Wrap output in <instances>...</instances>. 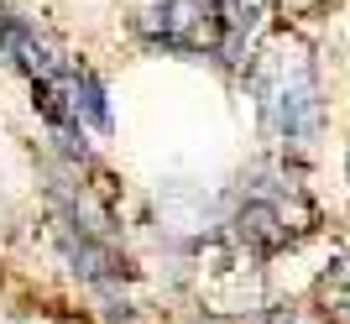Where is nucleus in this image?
Masks as SVG:
<instances>
[{
	"instance_id": "0eeeda50",
	"label": "nucleus",
	"mask_w": 350,
	"mask_h": 324,
	"mask_svg": "<svg viewBox=\"0 0 350 324\" xmlns=\"http://www.w3.org/2000/svg\"><path fill=\"white\" fill-rule=\"evenodd\" d=\"M314 298H319L324 324H350V256H335V262L319 272Z\"/></svg>"
},
{
	"instance_id": "6e6552de",
	"label": "nucleus",
	"mask_w": 350,
	"mask_h": 324,
	"mask_svg": "<svg viewBox=\"0 0 350 324\" xmlns=\"http://www.w3.org/2000/svg\"><path fill=\"white\" fill-rule=\"evenodd\" d=\"M251 324H304V319H298L293 309H267V314H256Z\"/></svg>"
},
{
	"instance_id": "f03ea898",
	"label": "nucleus",
	"mask_w": 350,
	"mask_h": 324,
	"mask_svg": "<svg viewBox=\"0 0 350 324\" xmlns=\"http://www.w3.org/2000/svg\"><path fill=\"white\" fill-rule=\"evenodd\" d=\"M142 31L178 53H219V11L215 0H157L142 16Z\"/></svg>"
},
{
	"instance_id": "f257e3e1",
	"label": "nucleus",
	"mask_w": 350,
	"mask_h": 324,
	"mask_svg": "<svg viewBox=\"0 0 350 324\" xmlns=\"http://www.w3.org/2000/svg\"><path fill=\"white\" fill-rule=\"evenodd\" d=\"M251 94L262 105L267 136H278L282 147H314L319 141L324 100H319V79H314V58L298 37H278L256 53Z\"/></svg>"
},
{
	"instance_id": "39448f33",
	"label": "nucleus",
	"mask_w": 350,
	"mask_h": 324,
	"mask_svg": "<svg viewBox=\"0 0 350 324\" xmlns=\"http://www.w3.org/2000/svg\"><path fill=\"white\" fill-rule=\"evenodd\" d=\"M230 236H235V246L251 251V256H278L282 246H293L298 225L288 220L282 199H262V193H251V199H241V209H235Z\"/></svg>"
},
{
	"instance_id": "20e7f679",
	"label": "nucleus",
	"mask_w": 350,
	"mask_h": 324,
	"mask_svg": "<svg viewBox=\"0 0 350 324\" xmlns=\"http://www.w3.org/2000/svg\"><path fill=\"white\" fill-rule=\"evenodd\" d=\"M199 293L215 314H246L256 309V272H251V251H204L199 267Z\"/></svg>"
},
{
	"instance_id": "7ed1b4c3",
	"label": "nucleus",
	"mask_w": 350,
	"mask_h": 324,
	"mask_svg": "<svg viewBox=\"0 0 350 324\" xmlns=\"http://www.w3.org/2000/svg\"><path fill=\"white\" fill-rule=\"evenodd\" d=\"M53 236H58L63 256L73 262V272H84L94 288H110V282L131 278V262H126V256H120L94 225L79 220V215H58V220H53Z\"/></svg>"
},
{
	"instance_id": "423d86ee",
	"label": "nucleus",
	"mask_w": 350,
	"mask_h": 324,
	"mask_svg": "<svg viewBox=\"0 0 350 324\" xmlns=\"http://www.w3.org/2000/svg\"><path fill=\"white\" fill-rule=\"evenodd\" d=\"M215 11H219V58L241 63L251 31L262 27V16H267V0H215Z\"/></svg>"
},
{
	"instance_id": "1a4fd4ad",
	"label": "nucleus",
	"mask_w": 350,
	"mask_h": 324,
	"mask_svg": "<svg viewBox=\"0 0 350 324\" xmlns=\"http://www.w3.org/2000/svg\"><path fill=\"white\" fill-rule=\"evenodd\" d=\"M5 21H11V11H5V5H0V27H5Z\"/></svg>"
}]
</instances>
